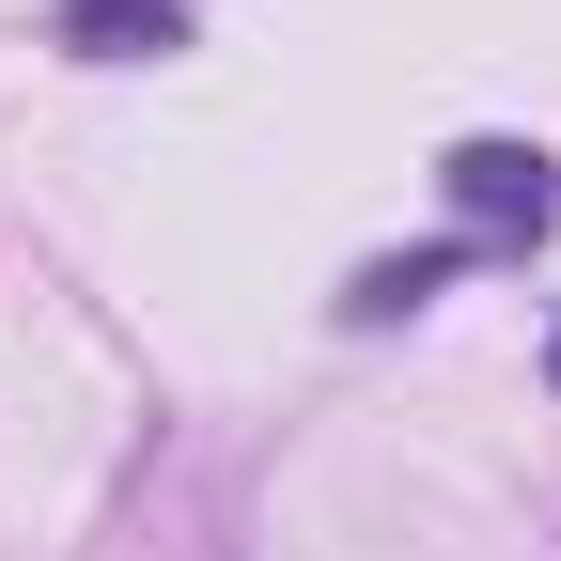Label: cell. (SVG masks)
I'll return each instance as SVG.
<instances>
[{"label": "cell", "instance_id": "1", "mask_svg": "<svg viewBox=\"0 0 561 561\" xmlns=\"http://www.w3.org/2000/svg\"><path fill=\"white\" fill-rule=\"evenodd\" d=\"M453 219H468V250H530L561 219V172L530 157V140H468L453 157Z\"/></svg>", "mask_w": 561, "mask_h": 561}, {"label": "cell", "instance_id": "2", "mask_svg": "<svg viewBox=\"0 0 561 561\" xmlns=\"http://www.w3.org/2000/svg\"><path fill=\"white\" fill-rule=\"evenodd\" d=\"M62 32H79L94 62H140V47H172L187 16H172V0H62Z\"/></svg>", "mask_w": 561, "mask_h": 561}]
</instances>
